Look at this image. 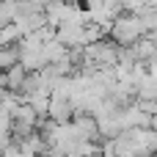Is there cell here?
Returning <instances> with one entry per match:
<instances>
[{
    "mask_svg": "<svg viewBox=\"0 0 157 157\" xmlns=\"http://www.w3.org/2000/svg\"><path fill=\"white\" fill-rule=\"evenodd\" d=\"M144 33L146 30L141 25V17L138 14H130V11H121L119 17H113V22L108 28V39H113L116 44H132Z\"/></svg>",
    "mask_w": 157,
    "mask_h": 157,
    "instance_id": "1",
    "label": "cell"
},
{
    "mask_svg": "<svg viewBox=\"0 0 157 157\" xmlns=\"http://www.w3.org/2000/svg\"><path fill=\"white\" fill-rule=\"evenodd\" d=\"M72 113H75V108H72V102H69V97H55V94H50V105H47V116L55 121V124H63V121H72Z\"/></svg>",
    "mask_w": 157,
    "mask_h": 157,
    "instance_id": "2",
    "label": "cell"
},
{
    "mask_svg": "<svg viewBox=\"0 0 157 157\" xmlns=\"http://www.w3.org/2000/svg\"><path fill=\"white\" fill-rule=\"evenodd\" d=\"M25 66L22 63H14V66H8V69H3V75H6V91H19V86H22V80H25Z\"/></svg>",
    "mask_w": 157,
    "mask_h": 157,
    "instance_id": "3",
    "label": "cell"
},
{
    "mask_svg": "<svg viewBox=\"0 0 157 157\" xmlns=\"http://www.w3.org/2000/svg\"><path fill=\"white\" fill-rule=\"evenodd\" d=\"M19 63V44H0V69Z\"/></svg>",
    "mask_w": 157,
    "mask_h": 157,
    "instance_id": "4",
    "label": "cell"
},
{
    "mask_svg": "<svg viewBox=\"0 0 157 157\" xmlns=\"http://www.w3.org/2000/svg\"><path fill=\"white\" fill-rule=\"evenodd\" d=\"M22 36H25V33H22V28H19L17 22H6V25L0 28V44H17Z\"/></svg>",
    "mask_w": 157,
    "mask_h": 157,
    "instance_id": "5",
    "label": "cell"
},
{
    "mask_svg": "<svg viewBox=\"0 0 157 157\" xmlns=\"http://www.w3.org/2000/svg\"><path fill=\"white\" fill-rule=\"evenodd\" d=\"M149 127H152V130H157V110L152 113V121H149Z\"/></svg>",
    "mask_w": 157,
    "mask_h": 157,
    "instance_id": "6",
    "label": "cell"
},
{
    "mask_svg": "<svg viewBox=\"0 0 157 157\" xmlns=\"http://www.w3.org/2000/svg\"><path fill=\"white\" fill-rule=\"evenodd\" d=\"M146 36H149V39H152V41H155V47H157V28H155V30H149V33H146Z\"/></svg>",
    "mask_w": 157,
    "mask_h": 157,
    "instance_id": "7",
    "label": "cell"
},
{
    "mask_svg": "<svg viewBox=\"0 0 157 157\" xmlns=\"http://www.w3.org/2000/svg\"><path fill=\"white\" fill-rule=\"evenodd\" d=\"M152 8H155V14H157V3H155V6H152Z\"/></svg>",
    "mask_w": 157,
    "mask_h": 157,
    "instance_id": "8",
    "label": "cell"
}]
</instances>
